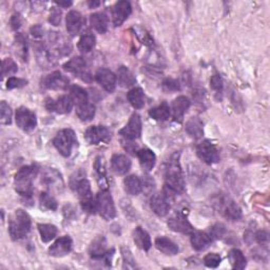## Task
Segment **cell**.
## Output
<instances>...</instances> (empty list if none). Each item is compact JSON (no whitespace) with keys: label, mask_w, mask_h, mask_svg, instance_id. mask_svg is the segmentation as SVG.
Returning a JSON list of instances; mask_svg holds the SVG:
<instances>
[{"label":"cell","mask_w":270,"mask_h":270,"mask_svg":"<svg viewBox=\"0 0 270 270\" xmlns=\"http://www.w3.org/2000/svg\"><path fill=\"white\" fill-rule=\"evenodd\" d=\"M38 231L41 237V241L44 243H49L55 239L58 233V229L56 226L52 224H38Z\"/></svg>","instance_id":"32"},{"label":"cell","mask_w":270,"mask_h":270,"mask_svg":"<svg viewBox=\"0 0 270 270\" xmlns=\"http://www.w3.org/2000/svg\"><path fill=\"white\" fill-rule=\"evenodd\" d=\"M41 87L48 90H66L69 87V79L59 71H55L42 78Z\"/></svg>","instance_id":"14"},{"label":"cell","mask_w":270,"mask_h":270,"mask_svg":"<svg viewBox=\"0 0 270 270\" xmlns=\"http://www.w3.org/2000/svg\"><path fill=\"white\" fill-rule=\"evenodd\" d=\"M268 233L266 231H258L255 234V240L260 245H266L268 244Z\"/></svg>","instance_id":"50"},{"label":"cell","mask_w":270,"mask_h":270,"mask_svg":"<svg viewBox=\"0 0 270 270\" xmlns=\"http://www.w3.org/2000/svg\"><path fill=\"white\" fill-rule=\"evenodd\" d=\"M125 190L131 196H137L143 191V182L136 175H129L124 181Z\"/></svg>","instance_id":"29"},{"label":"cell","mask_w":270,"mask_h":270,"mask_svg":"<svg viewBox=\"0 0 270 270\" xmlns=\"http://www.w3.org/2000/svg\"><path fill=\"white\" fill-rule=\"evenodd\" d=\"M94 168L97 174V179H99V183L101 187L106 190L107 188V170H106V164H105V159L102 156H99L95 160Z\"/></svg>","instance_id":"37"},{"label":"cell","mask_w":270,"mask_h":270,"mask_svg":"<svg viewBox=\"0 0 270 270\" xmlns=\"http://www.w3.org/2000/svg\"><path fill=\"white\" fill-rule=\"evenodd\" d=\"M17 63L12 58H6L3 60V76L6 77L8 75H12L17 72Z\"/></svg>","instance_id":"43"},{"label":"cell","mask_w":270,"mask_h":270,"mask_svg":"<svg viewBox=\"0 0 270 270\" xmlns=\"http://www.w3.org/2000/svg\"><path fill=\"white\" fill-rule=\"evenodd\" d=\"M189 107H190V101L186 96H178L177 99L173 101L171 106V110L174 122L181 123L183 121L184 115H185V113L189 109Z\"/></svg>","instance_id":"21"},{"label":"cell","mask_w":270,"mask_h":270,"mask_svg":"<svg viewBox=\"0 0 270 270\" xmlns=\"http://www.w3.org/2000/svg\"><path fill=\"white\" fill-rule=\"evenodd\" d=\"M150 207L158 217H165L170 210V200L166 192L156 193L151 198Z\"/></svg>","instance_id":"18"},{"label":"cell","mask_w":270,"mask_h":270,"mask_svg":"<svg viewBox=\"0 0 270 270\" xmlns=\"http://www.w3.org/2000/svg\"><path fill=\"white\" fill-rule=\"evenodd\" d=\"M72 239L69 235H64L59 237L58 240L53 243L49 248V254L54 257H61L67 255L72 250Z\"/></svg>","instance_id":"19"},{"label":"cell","mask_w":270,"mask_h":270,"mask_svg":"<svg viewBox=\"0 0 270 270\" xmlns=\"http://www.w3.org/2000/svg\"><path fill=\"white\" fill-rule=\"evenodd\" d=\"M149 115L155 121L165 122L169 120V117L171 115V109L167 103H161L159 106L150 109Z\"/></svg>","instance_id":"31"},{"label":"cell","mask_w":270,"mask_h":270,"mask_svg":"<svg viewBox=\"0 0 270 270\" xmlns=\"http://www.w3.org/2000/svg\"><path fill=\"white\" fill-rule=\"evenodd\" d=\"M88 6L91 8V9H95L97 7L101 6V3L100 2H89L88 3Z\"/></svg>","instance_id":"54"},{"label":"cell","mask_w":270,"mask_h":270,"mask_svg":"<svg viewBox=\"0 0 270 270\" xmlns=\"http://www.w3.org/2000/svg\"><path fill=\"white\" fill-rule=\"evenodd\" d=\"M56 5L57 6H59V7H62V8H69V7H71L73 4L71 3V2H66V3H62V2H57L56 3Z\"/></svg>","instance_id":"53"},{"label":"cell","mask_w":270,"mask_h":270,"mask_svg":"<svg viewBox=\"0 0 270 270\" xmlns=\"http://www.w3.org/2000/svg\"><path fill=\"white\" fill-rule=\"evenodd\" d=\"M74 103L70 95H63L57 100L47 99L45 107L50 112H55L57 114H68L73 109Z\"/></svg>","instance_id":"13"},{"label":"cell","mask_w":270,"mask_h":270,"mask_svg":"<svg viewBox=\"0 0 270 270\" xmlns=\"http://www.w3.org/2000/svg\"><path fill=\"white\" fill-rule=\"evenodd\" d=\"M95 79L107 92L111 93L115 90L117 78H116V75L112 71L105 69V68L100 69L96 72Z\"/></svg>","instance_id":"20"},{"label":"cell","mask_w":270,"mask_h":270,"mask_svg":"<svg viewBox=\"0 0 270 270\" xmlns=\"http://www.w3.org/2000/svg\"><path fill=\"white\" fill-rule=\"evenodd\" d=\"M91 26L101 34H105L108 30V17L105 13H94L90 16Z\"/></svg>","instance_id":"34"},{"label":"cell","mask_w":270,"mask_h":270,"mask_svg":"<svg viewBox=\"0 0 270 270\" xmlns=\"http://www.w3.org/2000/svg\"><path fill=\"white\" fill-rule=\"evenodd\" d=\"M96 44V38L95 36L90 33V32H87V33H84L79 41H78V50L82 53H89L91 52Z\"/></svg>","instance_id":"39"},{"label":"cell","mask_w":270,"mask_h":270,"mask_svg":"<svg viewBox=\"0 0 270 270\" xmlns=\"http://www.w3.org/2000/svg\"><path fill=\"white\" fill-rule=\"evenodd\" d=\"M49 21L53 26H55V27H57L60 24V21H61V11H60V9L52 8Z\"/></svg>","instance_id":"48"},{"label":"cell","mask_w":270,"mask_h":270,"mask_svg":"<svg viewBox=\"0 0 270 270\" xmlns=\"http://www.w3.org/2000/svg\"><path fill=\"white\" fill-rule=\"evenodd\" d=\"M15 39H16L15 45H16V50H17L16 53H18V55L24 60H27V57H28L27 39L21 34H18Z\"/></svg>","instance_id":"41"},{"label":"cell","mask_w":270,"mask_h":270,"mask_svg":"<svg viewBox=\"0 0 270 270\" xmlns=\"http://www.w3.org/2000/svg\"><path fill=\"white\" fill-rule=\"evenodd\" d=\"M225 233H226L225 227L223 225H221V224H218V225H215V226L212 227L210 235L212 237H215V239H222Z\"/></svg>","instance_id":"49"},{"label":"cell","mask_w":270,"mask_h":270,"mask_svg":"<svg viewBox=\"0 0 270 270\" xmlns=\"http://www.w3.org/2000/svg\"><path fill=\"white\" fill-rule=\"evenodd\" d=\"M40 208L45 210L55 211L57 209V202L48 192H41L39 197Z\"/></svg>","instance_id":"40"},{"label":"cell","mask_w":270,"mask_h":270,"mask_svg":"<svg viewBox=\"0 0 270 270\" xmlns=\"http://www.w3.org/2000/svg\"><path fill=\"white\" fill-rule=\"evenodd\" d=\"M185 190V179L179 166L178 157L173 156L165 170V192L168 196L182 193Z\"/></svg>","instance_id":"1"},{"label":"cell","mask_w":270,"mask_h":270,"mask_svg":"<svg viewBox=\"0 0 270 270\" xmlns=\"http://www.w3.org/2000/svg\"><path fill=\"white\" fill-rule=\"evenodd\" d=\"M76 190L78 198L81 204L82 209L88 213H95L96 211V202H94L93 194L91 190V184L87 178H81L74 188Z\"/></svg>","instance_id":"5"},{"label":"cell","mask_w":270,"mask_h":270,"mask_svg":"<svg viewBox=\"0 0 270 270\" xmlns=\"http://www.w3.org/2000/svg\"><path fill=\"white\" fill-rule=\"evenodd\" d=\"M222 262V257L218 253H209L204 257V264L209 268H217Z\"/></svg>","instance_id":"44"},{"label":"cell","mask_w":270,"mask_h":270,"mask_svg":"<svg viewBox=\"0 0 270 270\" xmlns=\"http://www.w3.org/2000/svg\"><path fill=\"white\" fill-rule=\"evenodd\" d=\"M67 30L71 36H75L79 33L82 27V16L77 11H70L66 18Z\"/></svg>","instance_id":"24"},{"label":"cell","mask_w":270,"mask_h":270,"mask_svg":"<svg viewBox=\"0 0 270 270\" xmlns=\"http://www.w3.org/2000/svg\"><path fill=\"white\" fill-rule=\"evenodd\" d=\"M96 211L107 221L113 220L116 217V208L114 201L109 191L103 189L96 197Z\"/></svg>","instance_id":"6"},{"label":"cell","mask_w":270,"mask_h":270,"mask_svg":"<svg viewBox=\"0 0 270 270\" xmlns=\"http://www.w3.org/2000/svg\"><path fill=\"white\" fill-rule=\"evenodd\" d=\"M116 78L118 80V84H120L123 88L132 87L133 84L136 83V78L132 74V72L124 66L117 70Z\"/></svg>","instance_id":"28"},{"label":"cell","mask_w":270,"mask_h":270,"mask_svg":"<svg viewBox=\"0 0 270 270\" xmlns=\"http://www.w3.org/2000/svg\"><path fill=\"white\" fill-rule=\"evenodd\" d=\"M132 13V7L129 2H118L114 5L112 9V19L113 26L115 28L121 27L128 17Z\"/></svg>","instance_id":"17"},{"label":"cell","mask_w":270,"mask_h":270,"mask_svg":"<svg viewBox=\"0 0 270 270\" xmlns=\"http://www.w3.org/2000/svg\"><path fill=\"white\" fill-rule=\"evenodd\" d=\"M31 34L35 38H40L44 35V29H42L39 25L34 26L33 28H31Z\"/></svg>","instance_id":"51"},{"label":"cell","mask_w":270,"mask_h":270,"mask_svg":"<svg viewBox=\"0 0 270 270\" xmlns=\"http://www.w3.org/2000/svg\"><path fill=\"white\" fill-rule=\"evenodd\" d=\"M38 167L35 165L20 168L14 178V187L18 194L26 199H31L33 194V182L38 174Z\"/></svg>","instance_id":"2"},{"label":"cell","mask_w":270,"mask_h":270,"mask_svg":"<svg viewBox=\"0 0 270 270\" xmlns=\"http://www.w3.org/2000/svg\"><path fill=\"white\" fill-rule=\"evenodd\" d=\"M0 121L3 125H10L12 123V109L5 101L0 103Z\"/></svg>","instance_id":"42"},{"label":"cell","mask_w":270,"mask_h":270,"mask_svg":"<svg viewBox=\"0 0 270 270\" xmlns=\"http://www.w3.org/2000/svg\"><path fill=\"white\" fill-rule=\"evenodd\" d=\"M76 114L83 122L91 121L95 116V107L89 102L82 105H78L76 106Z\"/></svg>","instance_id":"35"},{"label":"cell","mask_w":270,"mask_h":270,"mask_svg":"<svg viewBox=\"0 0 270 270\" xmlns=\"http://www.w3.org/2000/svg\"><path fill=\"white\" fill-rule=\"evenodd\" d=\"M155 247L157 248V250L166 255H175L179 251L178 246L165 236L157 237L155 240Z\"/></svg>","instance_id":"27"},{"label":"cell","mask_w":270,"mask_h":270,"mask_svg":"<svg viewBox=\"0 0 270 270\" xmlns=\"http://www.w3.org/2000/svg\"><path fill=\"white\" fill-rule=\"evenodd\" d=\"M70 96H71L73 103L76 106L82 105V104H85V103L89 102L87 91L76 84L72 85V87L70 88Z\"/></svg>","instance_id":"36"},{"label":"cell","mask_w":270,"mask_h":270,"mask_svg":"<svg viewBox=\"0 0 270 270\" xmlns=\"http://www.w3.org/2000/svg\"><path fill=\"white\" fill-rule=\"evenodd\" d=\"M53 145L62 156L69 157L74 147L77 145V138L72 129H63L54 137Z\"/></svg>","instance_id":"4"},{"label":"cell","mask_w":270,"mask_h":270,"mask_svg":"<svg viewBox=\"0 0 270 270\" xmlns=\"http://www.w3.org/2000/svg\"><path fill=\"white\" fill-rule=\"evenodd\" d=\"M229 261L233 269H244L247 265V260L244 253L239 249H231L229 252Z\"/></svg>","instance_id":"38"},{"label":"cell","mask_w":270,"mask_h":270,"mask_svg":"<svg viewBox=\"0 0 270 270\" xmlns=\"http://www.w3.org/2000/svg\"><path fill=\"white\" fill-rule=\"evenodd\" d=\"M210 85H211V88L214 91H217L218 93L222 92L223 87H224V82H223V78H222L221 75L214 74L213 76L211 77V79H210Z\"/></svg>","instance_id":"47"},{"label":"cell","mask_w":270,"mask_h":270,"mask_svg":"<svg viewBox=\"0 0 270 270\" xmlns=\"http://www.w3.org/2000/svg\"><path fill=\"white\" fill-rule=\"evenodd\" d=\"M15 120L17 126L25 132L33 131L37 126L36 114L26 107H20L16 111Z\"/></svg>","instance_id":"10"},{"label":"cell","mask_w":270,"mask_h":270,"mask_svg":"<svg viewBox=\"0 0 270 270\" xmlns=\"http://www.w3.org/2000/svg\"><path fill=\"white\" fill-rule=\"evenodd\" d=\"M212 243V236L201 231H193L191 233V244L197 251L206 250Z\"/></svg>","instance_id":"23"},{"label":"cell","mask_w":270,"mask_h":270,"mask_svg":"<svg viewBox=\"0 0 270 270\" xmlns=\"http://www.w3.org/2000/svg\"><path fill=\"white\" fill-rule=\"evenodd\" d=\"M30 215L23 209H17L9 218V233L13 241L23 240L31 231Z\"/></svg>","instance_id":"3"},{"label":"cell","mask_w":270,"mask_h":270,"mask_svg":"<svg viewBox=\"0 0 270 270\" xmlns=\"http://www.w3.org/2000/svg\"><path fill=\"white\" fill-rule=\"evenodd\" d=\"M28 80L24 79V78H17V77H10L7 81V89L12 90V89H16V88H21L27 85Z\"/></svg>","instance_id":"46"},{"label":"cell","mask_w":270,"mask_h":270,"mask_svg":"<svg viewBox=\"0 0 270 270\" xmlns=\"http://www.w3.org/2000/svg\"><path fill=\"white\" fill-rule=\"evenodd\" d=\"M142 134V120L140 116L134 113L129 123L120 131V135L128 140L137 139Z\"/></svg>","instance_id":"16"},{"label":"cell","mask_w":270,"mask_h":270,"mask_svg":"<svg viewBox=\"0 0 270 270\" xmlns=\"http://www.w3.org/2000/svg\"><path fill=\"white\" fill-rule=\"evenodd\" d=\"M163 90L165 92H177L181 90V84L176 79L167 78L163 81Z\"/></svg>","instance_id":"45"},{"label":"cell","mask_w":270,"mask_h":270,"mask_svg":"<svg viewBox=\"0 0 270 270\" xmlns=\"http://www.w3.org/2000/svg\"><path fill=\"white\" fill-rule=\"evenodd\" d=\"M90 255L94 258V260H104L105 263L108 264V266L111 265V256L113 255L114 250L112 249L111 252L108 250L107 248V241L105 236L100 235L91 243L89 248Z\"/></svg>","instance_id":"9"},{"label":"cell","mask_w":270,"mask_h":270,"mask_svg":"<svg viewBox=\"0 0 270 270\" xmlns=\"http://www.w3.org/2000/svg\"><path fill=\"white\" fill-rule=\"evenodd\" d=\"M111 131L105 126H92L87 129L84 137L90 145L108 143L111 139Z\"/></svg>","instance_id":"12"},{"label":"cell","mask_w":270,"mask_h":270,"mask_svg":"<svg viewBox=\"0 0 270 270\" xmlns=\"http://www.w3.org/2000/svg\"><path fill=\"white\" fill-rule=\"evenodd\" d=\"M127 97L134 109H142L145 106V93L143 89L134 88L128 92Z\"/></svg>","instance_id":"33"},{"label":"cell","mask_w":270,"mask_h":270,"mask_svg":"<svg viewBox=\"0 0 270 270\" xmlns=\"http://www.w3.org/2000/svg\"><path fill=\"white\" fill-rule=\"evenodd\" d=\"M21 25V20H20V17L19 16H13L12 19H11V26H12V28L14 30H17Z\"/></svg>","instance_id":"52"},{"label":"cell","mask_w":270,"mask_h":270,"mask_svg":"<svg viewBox=\"0 0 270 270\" xmlns=\"http://www.w3.org/2000/svg\"><path fill=\"white\" fill-rule=\"evenodd\" d=\"M132 235H133V241L139 249L148 251L151 246H152V242H151V237L149 233L146 230H144L142 227H136Z\"/></svg>","instance_id":"26"},{"label":"cell","mask_w":270,"mask_h":270,"mask_svg":"<svg viewBox=\"0 0 270 270\" xmlns=\"http://www.w3.org/2000/svg\"><path fill=\"white\" fill-rule=\"evenodd\" d=\"M137 157L143 170L149 172L152 170L156 164V156L153 151L150 149H140L137 151Z\"/></svg>","instance_id":"25"},{"label":"cell","mask_w":270,"mask_h":270,"mask_svg":"<svg viewBox=\"0 0 270 270\" xmlns=\"http://www.w3.org/2000/svg\"><path fill=\"white\" fill-rule=\"evenodd\" d=\"M131 168V160L126 155L115 154L111 158V169L117 175H125Z\"/></svg>","instance_id":"22"},{"label":"cell","mask_w":270,"mask_h":270,"mask_svg":"<svg viewBox=\"0 0 270 270\" xmlns=\"http://www.w3.org/2000/svg\"><path fill=\"white\" fill-rule=\"evenodd\" d=\"M168 226L172 231L183 234H191L194 231L193 226L190 224L186 215L181 212L175 213L173 217L169 219Z\"/></svg>","instance_id":"15"},{"label":"cell","mask_w":270,"mask_h":270,"mask_svg":"<svg viewBox=\"0 0 270 270\" xmlns=\"http://www.w3.org/2000/svg\"><path fill=\"white\" fill-rule=\"evenodd\" d=\"M187 133L194 139L201 138L204 134L203 123L199 117H191L186 124Z\"/></svg>","instance_id":"30"},{"label":"cell","mask_w":270,"mask_h":270,"mask_svg":"<svg viewBox=\"0 0 270 270\" xmlns=\"http://www.w3.org/2000/svg\"><path fill=\"white\" fill-rule=\"evenodd\" d=\"M63 68L66 71L77 75V77H79L81 80L85 82L92 81V76L87 69V62H85V60L82 57L77 56L72 58L67 63H64Z\"/></svg>","instance_id":"11"},{"label":"cell","mask_w":270,"mask_h":270,"mask_svg":"<svg viewBox=\"0 0 270 270\" xmlns=\"http://www.w3.org/2000/svg\"><path fill=\"white\" fill-rule=\"evenodd\" d=\"M215 205H217L221 214L226 219L230 221H239L242 218V210L239 205L229 198L221 197L218 199Z\"/></svg>","instance_id":"8"},{"label":"cell","mask_w":270,"mask_h":270,"mask_svg":"<svg viewBox=\"0 0 270 270\" xmlns=\"http://www.w3.org/2000/svg\"><path fill=\"white\" fill-rule=\"evenodd\" d=\"M197 154L207 165L217 164L221 160L219 149L210 140H203L197 147Z\"/></svg>","instance_id":"7"}]
</instances>
